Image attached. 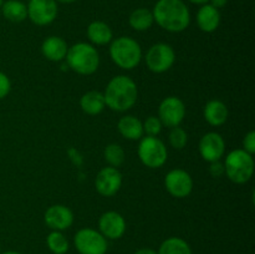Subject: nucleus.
<instances>
[{
  "label": "nucleus",
  "mask_w": 255,
  "mask_h": 254,
  "mask_svg": "<svg viewBox=\"0 0 255 254\" xmlns=\"http://www.w3.org/2000/svg\"><path fill=\"white\" fill-rule=\"evenodd\" d=\"M191 2H193V4H197V5H203V4H208L209 0H189Z\"/></svg>",
  "instance_id": "nucleus-34"
},
{
  "label": "nucleus",
  "mask_w": 255,
  "mask_h": 254,
  "mask_svg": "<svg viewBox=\"0 0 255 254\" xmlns=\"http://www.w3.org/2000/svg\"><path fill=\"white\" fill-rule=\"evenodd\" d=\"M105 159L111 167H120L125 162V151L120 144L110 143L104 152Z\"/></svg>",
  "instance_id": "nucleus-26"
},
{
  "label": "nucleus",
  "mask_w": 255,
  "mask_h": 254,
  "mask_svg": "<svg viewBox=\"0 0 255 254\" xmlns=\"http://www.w3.org/2000/svg\"><path fill=\"white\" fill-rule=\"evenodd\" d=\"M226 152V142L223 137L217 132H208L199 141V153L204 161L216 162L221 161Z\"/></svg>",
  "instance_id": "nucleus-13"
},
{
  "label": "nucleus",
  "mask_w": 255,
  "mask_h": 254,
  "mask_svg": "<svg viewBox=\"0 0 255 254\" xmlns=\"http://www.w3.org/2000/svg\"><path fill=\"white\" fill-rule=\"evenodd\" d=\"M11 90V81L6 74L0 71V100L5 99Z\"/></svg>",
  "instance_id": "nucleus-29"
},
{
  "label": "nucleus",
  "mask_w": 255,
  "mask_h": 254,
  "mask_svg": "<svg viewBox=\"0 0 255 254\" xmlns=\"http://www.w3.org/2000/svg\"><path fill=\"white\" fill-rule=\"evenodd\" d=\"M176 61V52L173 47L164 42L152 45L146 54V65L154 74L166 72L173 66Z\"/></svg>",
  "instance_id": "nucleus-7"
},
{
  "label": "nucleus",
  "mask_w": 255,
  "mask_h": 254,
  "mask_svg": "<svg viewBox=\"0 0 255 254\" xmlns=\"http://www.w3.org/2000/svg\"><path fill=\"white\" fill-rule=\"evenodd\" d=\"M164 187L174 198H186L193 191V179L184 169H172L166 174Z\"/></svg>",
  "instance_id": "nucleus-10"
},
{
  "label": "nucleus",
  "mask_w": 255,
  "mask_h": 254,
  "mask_svg": "<svg viewBox=\"0 0 255 254\" xmlns=\"http://www.w3.org/2000/svg\"><path fill=\"white\" fill-rule=\"evenodd\" d=\"M57 2H62V4H72V2L77 1V0H56Z\"/></svg>",
  "instance_id": "nucleus-35"
},
{
  "label": "nucleus",
  "mask_w": 255,
  "mask_h": 254,
  "mask_svg": "<svg viewBox=\"0 0 255 254\" xmlns=\"http://www.w3.org/2000/svg\"><path fill=\"white\" fill-rule=\"evenodd\" d=\"M80 106L85 114L91 115V116L101 114L106 107L104 94L100 91L86 92L85 95H82L81 100H80Z\"/></svg>",
  "instance_id": "nucleus-20"
},
{
  "label": "nucleus",
  "mask_w": 255,
  "mask_h": 254,
  "mask_svg": "<svg viewBox=\"0 0 255 254\" xmlns=\"http://www.w3.org/2000/svg\"><path fill=\"white\" fill-rule=\"evenodd\" d=\"M203 115L211 126H222L228 120V107L219 100H211L207 102Z\"/></svg>",
  "instance_id": "nucleus-19"
},
{
  "label": "nucleus",
  "mask_w": 255,
  "mask_h": 254,
  "mask_svg": "<svg viewBox=\"0 0 255 254\" xmlns=\"http://www.w3.org/2000/svg\"><path fill=\"white\" fill-rule=\"evenodd\" d=\"M186 116V106L184 102L179 97L168 96L159 104L158 119L162 125L167 127H176L181 125V122Z\"/></svg>",
  "instance_id": "nucleus-11"
},
{
  "label": "nucleus",
  "mask_w": 255,
  "mask_h": 254,
  "mask_svg": "<svg viewBox=\"0 0 255 254\" xmlns=\"http://www.w3.org/2000/svg\"><path fill=\"white\" fill-rule=\"evenodd\" d=\"M67 50H69V45L60 36H49L42 41L41 45V52L44 57L54 62L65 60Z\"/></svg>",
  "instance_id": "nucleus-16"
},
{
  "label": "nucleus",
  "mask_w": 255,
  "mask_h": 254,
  "mask_svg": "<svg viewBox=\"0 0 255 254\" xmlns=\"http://www.w3.org/2000/svg\"><path fill=\"white\" fill-rule=\"evenodd\" d=\"M117 128L121 133L122 137L129 141H137L143 137V126H142V121L137 119L136 116L132 115H127L120 119L119 124H117Z\"/></svg>",
  "instance_id": "nucleus-18"
},
{
  "label": "nucleus",
  "mask_w": 255,
  "mask_h": 254,
  "mask_svg": "<svg viewBox=\"0 0 255 254\" xmlns=\"http://www.w3.org/2000/svg\"><path fill=\"white\" fill-rule=\"evenodd\" d=\"M138 157L142 163L148 168H159L167 161L166 146L163 142L154 136L142 137L138 144Z\"/></svg>",
  "instance_id": "nucleus-6"
},
{
  "label": "nucleus",
  "mask_w": 255,
  "mask_h": 254,
  "mask_svg": "<svg viewBox=\"0 0 255 254\" xmlns=\"http://www.w3.org/2000/svg\"><path fill=\"white\" fill-rule=\"evenodd\" d=\"M2 2H4V0H0V7H1V5H2Z\"/></svg>",
  "instance_id": "nucleus-37"
},
{
  "label": "nucleus",
  "mask_w": 255,
  "mask_h": 254,
  "mask_svg": "<svg viewBox=\"0 0 255 254\" xmlns=\"http://www.w3.org/2000/svg\"><path fill=\"white\" fill-rule=\"evenodd\" d=\"M99 228L106 239H120L126 232V221L119 212H105L99 219Z\"/></svg>",
  "instance_id": "nucleus-14"
},
{
  "label": "nucleus",
  "mask_w": 255,
  "mask_h": 254,
  "mask_svg": "<svg viewBox=\"0 0 255 254\" xmlns=\"http://www.w3.org/2000/svg\"><path fill=\"white\" fill-rule=\"evenodd\" d=\"M46 244L50 252L54 254H66L70 248L67 238L59 231H52L46 237Z\"/></svg>",
  "instance_id": "nucleus-25"
},
{
  "label": "nucleus",
  "mask_w": 255,
  "mask_h": 254,
  "mask_svg": "<svg viewBox=\"0 0 255 254\" xmlns=\"http://www.w3.org/2000/svg\"><path fill=\"white\" fill-rule=\"evenodd\" d=\"M105 104L110 110L125 112L134 106L138 97L137 85L131 77L119 75L110 80L104 92Z\"/></svg>",
  "instance_id": "nucleus-2"
},
{
  "label": "nucleus",
  "mask_w": 255,
  "mask_h": 254,
  "mask_svg": "<svg viewBox=\"0 0 255 254\" xmlns=\"http://www.w3.org/2000/svg\"><path fill=\"white\" fill-rule=\"evenodd\" d=\"M112 61L124 70H132L142 60V49L138 42L129 36H120L112 40L110 46Z\"/></svg>",
  "instance_id": "nucleus-4"
},
{
  "label": "nucleus",
  "mask_w": 255,
  "mask_h": 254,
  "mask_svg": "<svg viewBox=\"0 0 255 254\" xmlns=\"http://www.w3.org/2000/svg\"><path fill=\"white\" fill-rule=\"evenodd\" d=\"M224 173L233 183H247L254 173L253 154L248 153L243 148L229 152L224 162Z\"/></svg>",
  "instance_id": "nucleus-5"
},
{
  "label": "nucleus",
  "mask_w": 255,
  "mask_h": 254,
  "mask_svg": "<svg viewBox=\"0 0 255 254\" xmlns=\"http://www.w3.org/2000/svg\"><path fill=\"white\" fill-rule=\"evenodd\" d=\"M26 7L27 17L37 26L51 24L59 11L56 0H29Z\"/></svg>",
  "instance_id": "nucleus-9"
},
{
  "label": "nucleus",
  "mask_w": 255,
  "mask_h": 254,
  "mask_svg": "<svg viewBox=\"0 0 255 254\" xmlns=\"http://www.w3.org/2000/svg\"><path fill=\"white\" fill-rule=\"evenodd\" d=\"M157 254H193L189 244L178 237H171L159 246Z\"/></svg>",
  "instance_id": "nucleus-24"
},
{
  "label": "nucleus",
  "mask_w": 255,
  "mask_h": 254,
  "mask_svg": "<svg viewBox=\"0 0 255 254\" xmlns=\"http://www.w3.org/2000/svg\"><path fill=\"white\" fill-rule=\"evenodd\" d=\"M87 37L94 45H106L112 41V30L106 22L92 21L87 27Z\"/></svg>",
  "instance_id": "nucleus-21"
},
{
  "label": "nucleus",
  "mask_w": 255,
  "mask_h": 254,
  "mask_svg": "<svg viewBox=\"0 0 255 254\" xmlns=\"http://www.w3.org/2000/svg\"><path fill=\"white\" fill-rule=\"evenodd\" d=\"M169 143L173 148L176 149H182L186 147L187 142H188V134L184 131L182 127L176 126L172 127L171 132H169Z\"/></svg>",
  "instance_id": "nucleus-27"
},
{
  "label": "nucleus",
  "mask_w": 255,
  "mask_h": 254,
  "mask_svg": "<svg viewBox=\"0 0 255 254\" xmlns=\"http://www.w3.org/2000/svg\"><path fill=\"white\" fill-rule=\"evenodd\" d=\"M74 244L80 254H106L107 239L99 231L82 228L75 234Z\"/></svg>",
  "instance_id": "nucleus-8"
},
{
  "label": "nucleus",
  "mask_w": 255,
  "mask_h": 254,
  "mask_svg": "<svg viewBox=\"0 0 255 254\" xmlns=\"http://www.w3.org/2000/svg\"><path fill=\"white\" fill-rule=\"evenodd\" d=\"M2 16L11 22H21L27 17V7L20 0H6L0 7Z\"/></svg>",
  "instance_id": "nucleus-22"
},
{
  "label": "nucleus",
  "mask_w": 255,
  "mask_h": 254,
  "mask_svg": "<svg viewBox=\"0 0 255 254\" xmlns=\"http://www.w3.org/2000/svg\"><path fill=\"white\" fill-rule=\"evenodd\" d=\"M1 254H21V253H19V252H14V251H9V252H5V253H1Z\"/></svg>",
  "instance_id": "nucleus-36"
},
{
  "label": "nucleus",
  "mask_w": 255,
  "mask_h": 254,
  "mask_svg": "<svg viewBox=\"0 0 255 254\" xmlns=\"http://www.w3.org/2000/svg\"><path fill=\"white\" fill-rule=\"evenodd\" d=\"M67 67L79 75H92L100 66V55L96 47L87 42H77L67 50Z\"/></svg>",
  "instance_id": "nucleus-3"
},
{
  "label": "nucleus",
  "mask_w": 255,
  "mask_h": 254,
  "mask_svg": "<svg viewBox=\"0 0 255 254\" xmlns=\"http://www.w3.org/2000/svg\"><path fill=\"white\" fill-rule=\"evenodd\" d=\"M152 14L156 24L169 32L184 31L191 24V12L183 0H158Z\"/></svg>",
  "instance_id": "nucleus-1"
},
{
  "label": "nucleus",
  "mask_w": 255,
  "mask_h": 254,
  "mask_svg": "<svg viewBox=\"0 0 255 254\" xmlns=\"http://www.w3.org/2000/svg\"><path fill=\"white\" fill-rule=\"evenodd\" d=\"M27 1H29V0H27Z\"/></svg>",
  "instance_id": "nucleus-39"
},
{
  "label": "nucleus",
  "mask_w": 255,
  "mask_h": 254,
  "mask_svg": "<svg viewBox=\"0 0 255 254\" xmlns=\"http://www.w3.org/2000/svg\"><path fill=\"white\" fill-rule=\"evenodd\" d=\"M209 4L212 5V6H214L216 9H221V7L226 6L227 2H228V0H209Z\"/></svg>",
  "instance_id": "nucleus-32"
},
{
  "label": "nucleus",
  "mask_w": 255,
  "mask_h": 254,
  "mask_svg": "<svg viewBox=\"0 0 255 254\" xmlns=\"http://www.w3.org/2000/svg\"><path fill=\"white\" fill-rule=\"evenodd\" d=\"M0 254H1V248H0Z\"/></svg>",
  "instance_id": "nucleus-38"
},
{
  "label": "nucleus",
  "mask_w": 255,
  "mask_h": 254,
  "mask_svg": "<svg viewBox=\"0 0 255 254\" xmlns=\"http://www.w3.org/2000/svg\"><path fill=\"white\" fill-rule=\"evenodd\" d=\"M243 149L251 154H253L255 152V132L254 131H249L248 133L244 136Z\"/></svg>",
  "instance_id": "nucleus-30"
},
{
  "label": "nucleus",
  "mask_w": 255,
  "mask_h": 254,
  "mask_svg": "<svg viewBox=\"0 0 255 254\" xmlns=\"http://www.w3.org/2000/svg\"><path fill=\"white\" fill-rule=\"evenodd\" d=\"M209 172H211L212 176L218 178V177H221L222 174H224V164L221 163L219 161L212 162L211 167H209Z\"/></svg>",
  "instance_id": "nucleus-31"
},
{
  "label": "nucleus",
  "mask_w": 255,
  "mask_h": 254,
  "mask_svg": "<svg viewBox=\"0 0 255 254\" xmlns=\"http://www.w3.org/2000/svg\"><path fill=\"white\" fill-rule=\"evenodd\" d=\"M44 221L52 231H65L74 223V213L71 209L62 204H54L45 212Z\"/></svg>",
  "instance_id": "nucleus-15"
},
{
  "label": "nucleus",
  "mask_w": 255,
  "mask_h": 254,
  "mask_svg": "<svg viewBox=\"0 0 255 254\" xmlns=\"http://www.w3.org/2000/svg\"><path fill=\"white\" fill-rule=\"evenodd\" d=\"M129 26L136 31H146L153 25L154 19L153 14L149 9L146 7H138L133 10L128 17Z\"/></svg>",
  "instance_id": "nucleus-23"
},
{
  "label": "nucleus",
  "mask_w": 255,
  "mask_h": 254,
  "mask_svg": "<svg viewBox=\"0 0 255 254\" xmlns=\"http://www.w3.org/2000/svg\"><path fill=\"white\" fill-rule=\"evenodd\" d=\"M142 126H143V132H146L147 136L157 137L161 133L163 125L158 117L148 116L144 120V122H142Z\"/></svg>",
  "instance_id": "nucleus-28"
},
{
  "label": "nucleus",
  "mask_w": 255,
  "mask_h": 254,
  "mask_svg": "<svg viewBox=\"0 0 255 254\" xmlns=\"http://www.w3.org/2000/svg\"><path fill=\"white\" fill-rule=\"evenodd\" d=\"M221 24V12L211 4H203L197 12V25L204 32H213Z\"/></svg>",
  "instance_id": "nucleus-17"
},
{
  "label": "nucleus",
  "mask_w": 255,
  "mask_h": 254,
  "mask_svg": "<svg viewBox=\"0 0 255 254\" xmlns=\"http://www.w3.org/2000/svg\"><path fill=\"white\" fill-rule=\"evenodd\" d=\"M134 254H157V252L152 248H141L138 251H136Z\"/></svg>",
  "instance_id": "nucleus-33"
},
{
  "label": "nucleus",
  "mask_w": 255,
  "mask_h": 254,
  "mask_svg": "<svg viewBox=\"0 0 255 254\" xmlns=\"http://www.w3.org/2000/svg\"><path fill=\"white\" fill-rule=\"evenodd\" d=\"M122 186V174L116 167H105L97 173L95 179L96 191L104 197H112Z\"/></svg>",
  "instance_id": "nucleus-12"
}]
</instances>
